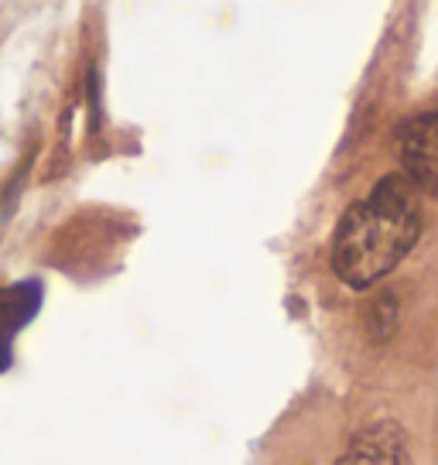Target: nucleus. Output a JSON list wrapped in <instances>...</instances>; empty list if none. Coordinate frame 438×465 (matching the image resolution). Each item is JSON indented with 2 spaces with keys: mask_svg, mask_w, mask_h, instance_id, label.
<instances>
[{
  "mask_svg": "<svg viewBox=\"0 0 438 465\" xmlns=\"http://www.w3.org/2000/svg\"><path fill=\"white\" fill-rule=\"evenodd\" d=\"M422 236L418 189L401 172L383 174L373 192L353 203L333 236V271L353 291L387 277Z\"/></svg>",
  "mask_w": 438,
  "mask_h": 465,
  "instance_id": "nucleus-1",
  "label": "nucleus"
},
{
  "mask_svg": "<svg viewBox=\"0 0 438 465\" xmlns=\"http://www.w3.org/2000/svg\"><path fill=\"white\" fill-rule=\"evenodd\" d=\"M397 158L411 185L438 199V114L411 116L397 134Z\"/></svg>",
  "mask_w": 438,
  "mask_h": 465,
  "instance_id": "nucleus-2",
  "label": "nucleus"
},
{
  "mask_svg": "<svg viewBox=\"0 0 438 465\" xmlns=\"http://www.w3.org/2000/svg\"><path fill=\"white\" fill-rule=\"evenodd\" d=\"M336 465H411L408 435L397 421L366 424L350 438Z\"/></svg>",
  "mask_w": 438,
  "mask_h": 465,
  "instance_id": "nucleus-3",
  "label": "nucleus"
},
{
  "mask_svg": "<svg viewBox=\"0 0 438 465\" xmlns=\"http://www.w3.org/2000/svg\"><path fill=\"white\" fill-rule=\"evenodd\" d=\"M38 305H42V284L38 281H21V284L0 291V370H7L11 342L35 319Z\"/></svg>",
  "mask_w": 438,
  "mask_h": 465,
  "instance_id": "nucleus-4",
  "label": "nucleus"
},
{
  "mask_svg": "<svg viewBox=\"0 0 438 465\" xmlns=\"http://www.w3.org/2000/svg\"><path fill=\"white\" fill-rule=\"evenodd\" d=\"M394 325H397L394 294H380L377 302L370 305V312H366V329H370V335H373L377 342H387L391 332H394Z\"/></svg>",
  "mask_w": 438,
  "mask_h": 465,
  "instance_id": "nucleus-5",
  "label": "nucleus"
}]
</instances>
